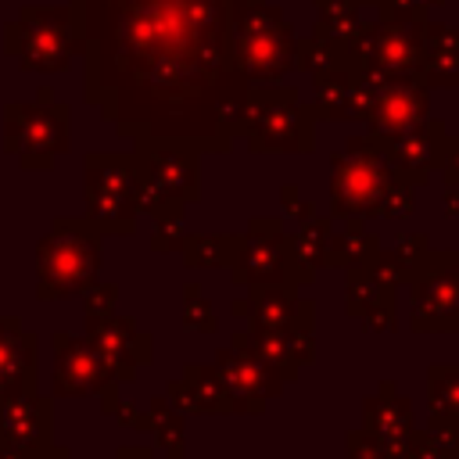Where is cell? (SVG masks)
Wrapping results in <instances>:
<instances>
[{
    "instance_id": "cell-24",
    "label": "cell",
    "mask_w": 459,
    "mask_h": 459,
    "mask_svg": "<svg viewBox=\"0 0 459 459\" xmlns=\"http://www.w3.org/2000/svg\"><path fill=\"white\" fill-rule=\"evenodd\" d=\"M251 348L283 377V384H294L301 373V355L294 348V337L287 333V326H251L247 330Z\"/></svg>"
},
{
    "instance_id": "cell-4",
    "label": "cell",
    "mask_w": 459,
    "mask_h": 459,
    "mask_svg": "<svg viewBox=\"0 0 459 459\" xmlns=\"http://www.w3.org/2000/svg\"><path fill=\"white\" fill-rule=\"evenodd\" d=\"M316 108L294 86H251L240 115V136L255 154H308L316 147Z\"/></svg>"
},
{
    "instance_id": "cell-9",
    "label": "cell",
    "mask_w": 459,
    "mask_h": 459,
    "mask_svg": "<svg viewBox=\"0 0 459 459\" xmlns=\"http://www.w3.org/2000/svg\"><path fill=\"white\" fill-rule=\"evenodd\" d=\"M212 366H215V373H219V380H222V387L230 394V409L233 412L255 416V412L265 409L269 398L283 394V387H287L283 377L251 348L247 330H237L233 341H230V348H219L215 351V362Z\"/></svg>"
},
{
    "instance_id": "cell-32",
    "label": "cell",
    "mask_w": 459,
    "mask_h": 459,
    "mask_svg": "<svg viewBox=\"0 0 459 459\" xmlns=\"http://www.w3.org/2000/svg\"><path fill=\"white\" fill-rule=\"evenodd\" d=\"M183 294H186V301H183V326L194 330V333H212L215 330V312H212L208 298L194 283H186Z\"/></svg>"
},
{
    "instance_id": "cell-35",
    "label": "cell",
    "mask_w": 459,
    "mask_h": 459,
    "mask_svg": "<svg viewBox=\"0 0 459 459\" xmlns=\"http://www.w3.org/2000/svg\"><path fill=\"white\" fill-rule=\"evenodd\" d=\"M348 459H394L391 452H384L369 434H362V430H351L348 437Z\"/></svg>"
},
{
    "instance_id": "cell-7",
    "label": "cell",
    "mask_w": 459,
    "mask_h": 459,
    "mask_svg": "<svg viewBox=\"0 0 459 459\" xmlns=\"http://www.w3.org/2000/svg\"><path fill=\"white\" fill-rule=\"evenodd\" d=\"M100 265V230L90 219L57 222L39 244V294L65 298L93 283Z\"/></svg>"
},
{
    "instance_id": "cell-34",
    "label": "cell",
    "mask_w": 459,
    "mask_h": 459,
    "mask_svg": "<svg viewBox=\"0 0 459 459\" xmlns=\"http://www.w3.org/2000/svg\"><path fill=\"white\" fill-rule=\"evenodd\" d=\"M183 230L179 219H154V233H151V247L154 251H169V247H183Z\"/></svg>"
},
{
    "instance_id": "cell-30",
    "label": "cell",
    "mask_w": 459,
    "mask_h": 459,
    "mask_svg": "<svg viewBox=\"0 0 459 459\" xmlns=\"http://www.w3.org/2000/svg\"><path fill=\"white\" fill-rule=\"evenodd\" d=\"M183 380L194 387V398H197V409H201V412H233V409H230V394H226V387H222L215 366H197V362H190V366L183 369Z\"/></svg>"
},
{
    "instance_id": "cell-13",
    "label": "cell",
    "mask_w": 459,
    "mask_h": 459,
    "mask_svg": "<svg viewBox=\"0 0 459 459\" xmlns=\"http://www.w3.org/2000/svg\"><path fill=\"white\" fill-rule=\"evenodd\" d=\"M377 140L387 151V158L394 161V169H402L420 186L434 169H441L448 133H445L441 118H423V122H416V126H409L402 133H387V136H377Z\"/></svg>"
},
{
    "instance_id": "cell-18",
    "label": "cell",
    "mask_w": 459,
    "mask_h": 459,
    "mask_svg": "<svg viewBox=\"0 0 459 459\" xmlns=\"http://www.w3.org/2000/svg\"><path fill=\"white\" fill-rule=\"evenodd\" d=\"M333 233L330 215H312L301 222L298 233H287V283L290 287H308L319 269H326V244Z\"/></svg>"
},
{
    "instance_id": "cell-19",
    "label": "cell",
    "mask_w": 459,
    "mask_h": 459,
    "mask_svg": "<svg viewBox=\"0 0 459 459\" xmlns=\"http://www.w3.org/2000/svg\"><path fill=\"white\" fill-rule=\"evenodd\" d=\"M420 79L430 90H459V29L448 22H423Z\"/></svg>"
},
{
    "instance_id": "cell-15",
    "label": "cell",
    "mask_w": 459,
    "mask_h": 459,
    "mask_svg": "<svg viewBox=\"0 0 459 459\" xmlns=\"http://www.w3.org/2000/svg\"><path fill=\"white\" fill-rule=\"evenodd\" d=\"M93 323V333H90V344L97 348V355L108 362L111 377L115 380H133V369L143 362H151V337L140 333L133 326V319H111V316H100V319H90Z\"/></svg>"
},
{
    "instance_id": "cell-22",
    "label": "cell",
    "mask_w": 459,
    "mask_h": 459,
    "mask_svg": "<svg viewBox=\"0 0 459 459\" xmlns=\"http://www.w3.org/2000/svg\"><path fill=\"white\" fill-rule=\"evenodd\" d=\"M380 255V237L377 233H366L362 219H344V230L341 233H330V244H326V269H369Z\"/></svg>"
},
{
    "instance_id": "cell-20",
    "label": "cell",
    "mask_w": 459,
    "mask_h": 459,
    "mask_svg": "<svg viewBox=\"0 0 459 459\" xmlns=\"http://www.w3.org/2000/svg\"><path fill=\"white\" fill-rule=\"evenodd\" d=\"M57 391L61 394H90V391H100L104 384H111V369L108 362L97 355L93 344H82V341H68L61 337L57 341Z\"/></svg>"
},
{
    "instance_id": "cell-31",
    "label": "cell",
    "mask_w": 459,
    "mask_h": 459,
    "mask_svg": "<svg viewBox=\"0 0 459 459\" xmlns=\"http://www.w3.org/2000/svg\"><path fill=\"white\" fill-rule=\"evenodd\" d=\"M154 430H158V441L165 445V452H169V459H183V416L179 412H169L165 409V402L158 398L154 405Z\"/></svg>"
},
{
    "instance_id": "cell-16",
    "label": "cell",
    "mask_w": 459,
    "mask_h": 459,
    "mask_svg": "<svg viewBox=\"0 0 459 459\" xmlns=\"http://www.w3.org/2000/svg\"><path fill=\"white\" fill-rule=\"evenodd\" d=\"M423 118H430V90L423 82H394V86L377 90L366 126L373 136H387V133H402Z\"/></svg>"
},
{
    "instance_id": "cell-12",
    "label": "cell",
    "mask_w": 459,
    "mask_h": 459,
    "mask_svg": "<svg viewBox=\"0 0 459 459\" xmlns=\"http://www.w3.org/2000/svg\"><path fill=\"white\" fill-rule=\"evenodd\" d=\"M409 326L416 333H459V265L409 287Z\"/></svg>"
},
{
    "instance_id": "cell-38",
    "label": "cell",
    "mask_w": 459,
    "mask_h": 459,
    "mask_svg": "<svg viewBox=\"0 0 459 459\" xmlns=\"http://www.w3.org/2000/svg\"><path fill=\"white\" fill-rule=\"evenodd\" d=\"M280 201H283L287 215H294L298 222H308V219L316 215V208H312L308 201H301V197H298V186H294V183H287V186L280 190Z\"/></svg>"
},
{
    "instance_id": "cell-3",
    "label": "cell",
    "mask_w": 459,
    "mask_h": 459,
    "mask_svg": "<svg viewBox=\"0 0 459 459\" xmlns=\"http://www.w3.org/2000/svg\"><path fill=\"white\" fill-rule=\"evenodd\" d=\"M298 36L283 7L269 0H233V50L251 86L283 82L298 68Z\"/></svg>"
},
{
    "instance_id": "cell-40",
    "label": "cell",
    "mask_w": 459,
    "mask_h": 459,
    "mask_svg": "<svg viewBox=\"0 0 459 459\" xmlns=\"http://www.w3.org/2000/svg\"><path fill=\"white\" fill-rule=\"evenodd\" d=\"M441 172H445V183H459V140H452V136H448V143H445Z\"/></svg>"
},
{
    "instance_id": "cell-28",
    "label": "cell",
    "mask_w": 459,
    "mask_h": 459,
    "mask_svg": "<svg viewBox=\"0 0 459 459\" xmlns=\"http://www.w3.org/2000/svg\"><path fill=\"white\" fill-rule=\"evenodd\" d=\"M427 405H430V420H445L459 427V366L427 369Z\"/></svg>"
},
{
    "instance_id": "cell-14",
    "label": "cell",
    "mask_w": 459,
    "mask_h": 459,
    "mask_svg": "<svg viewBox=\"0 0 459 459\" xmlns=\"http://www.w3.org/2000/svg\"><path fill=\"white\" fill-rule=\"evenodd\" d=\"M312 90H316L312 108H316L319 122H366L373 97H377V90L359 79L351 61L330 75L312 79Z\"/></svg>"
},
{
    "instance_id": "cell-26",
    "label": "cell",
    "mask_w": 459,
    "mask_h": 459,
    "mask_svg": "<svg viewBox=\"0 0 459 459\" xmlns=\"http://www.w3.org/2000/svg\"><path fill=\"white\" fill-rule=\"evenodd\" d=\"M394 290L398 287L384 283L373 269H351L348 273V283H344V301H348L344 308H348L351 319H362L369 308H377L384 301H394Z\"/></svg>"
},
{
    "instance_id": "cell-36",
    "label": "cell",
    "mask_w": 459,
    "mask_h": 459,
    "mask_svg": "<svg viewBox=\"0 0 459 459\" xmlns=\"http://www.w3.org/2000/svg\"><path fill=\"white\" fill-rule=\"evenodd\" d=\"M427 434H430V441H434L448 459L459 452V427H452V423H445V420H430Z\"/></svg>"
},
{
    "instance_id": "cell-6",
    "label": "cell",
    "mask_w": 459,
    "mask_h": 459,
    "mask_svg": "<svg viewBox=\"0 0 459 459\" xmlns=\"http://www.w3.org/2000/svg\"><path fill=\"white\" fill-rule=\"evenodd\" d=\"M201 151L186 143H140L133 154L140 212L154 219H179L190 201L201 197Z\"/></svg>"
},
{
    "instance_id": "cell-43",
    "label": "cell",
    "mask_w": 459,
    "mask_h": 459,
    "mask_svg": "<svg viewBox=\"0 0 459 459\" xmlns=\"http://www.w3.org/2000/svg\"><path fill=\"white\" fill-rule=\"evenodd\" d=\"M351 4H355V7H366V4H369V7H380V0H351Z\"/></svg>"
},
{
    "instance_id": "cell-11",
    "label": "cell",
    "mask_w": 459,
    "mask_h": 459,
    "mask_svg": "<svg viewBox=\"0 0 459 459\" xmlns=\"http://www.w3.org/2000/svg\"><path fill=\"white\" fill-rule=\"evenodd\" d=\"M237 287L251 283H287V230L280 219H251L244 230V247L230 265Z\"/></svg>"
},
{
    "instance_id": "cell-5",
    "label": "cell",
    "mask_w": 459,
    "mask_h": 459,
    "mask_svg": "<svg viewBox=\"0 0 459 459\" xmlns=\"http://www.w3.org/2000/svg\"><path fill=\"white\" fill-rule=\"evenodd\" d=\"M423 22H387L380 14L373 22H362L359 36L348 43V61L359 72V79L373 90L394 82H423Z\"/></svg>"
},
{
    "instance_id": "cell-42",
    "label": "cell",
    "mask_w": 459,
    "mask_h": 459,
    "mask_svg": "<svg viewBox=\"0 0 459 459\" xmlns=\"http://www.w3.org/2000/svg\"><path fill=\"white\" fill-rule=\"evenodd\" d=\"M118 459H151V452L147 448H126Z\"/></svg>"
},
{
    "instance_id": "cell-1",
    "label": "cell",
    "mask_w": 459,
    "mask_h": 459,
    "mask_svg": "<svg viewBox=\"0 0 459 459\" xmlns=\"http://www.w3.org/2000/svg\"><path fill=\"white\" fill-rule=\"evenodd\" d=\"M86 97L136 143L226 154L251 82L233 50V0H75Z\"/></svg>"
},
{
    "instance_id": "cell-25",
    "label": "cell",
    "mask_w": 459,
    "mask_h": 459,
    "mask_svg": "<svg viewBox=\"0 0 459 459\" xmlns=\"http://www.w3.org/2000/svg\"><path fill=\"white\" fill-rule=\"evenodd\" d=\"M244 247V233H208V237H186L183 258L190 269H230Z\"/></svg>"
},
{
    "instance_id": "cell-44",
    "label": "cell",
    "mask_w": 459,
    "mask_h": 459,
    "mask_svg": "<svg viewBox=\"0 0 459 459\" xmlns=\"http://www.w3.org/2000/svg\"><path fill=\"white\" fill-rule=\"evenodd\" d=\"M420 4H423V7H427V11H430V7H441V4H445V0H420Z\"/></svg>"
},
{
    "instance_id": "cell-27",
    "label": "cell",
    "mask_w": 459,
    "mask_h": 459,
    "mask_svg": "<svg viewBox=\"0 0 459 459\" xmlns=\"http://www.w3.org/2000/svg\"><path fill=\"white\" fill-rule=\"evenodd\" d=\"M316 4V29L312 36L323 39H337V43H351L362 29V14L351 0H312Z\"/></svg>"
},
{
    "instance_id": "cell-45",
    "label": "cell",
    "mask_w": 459,
    "mask_h": 459,
    "mask_svg": "<svg viewBox=\"0 0 459 459\" xmlns=\"http://www.w3.org/2000/svg\"><path fill=\"white\" fill-rule=\"evenodd\" d=\"M452 459H459V452H455V455H452Z\"/></svg>"
},
{
    "instance_id": "cell-10",
    "label": "cell",
    "mask_w": 459,
    "mask_h": 459,
    "mask_svg": "<svg viewBox=\"0 0 459 459\" xmlns=\"http://www.w3.org/2000/svg\"><path fill=\"white\" fill-rule=\"evenodd\" d=\"M72 47V11L65 7H25L18 25H11V50H18L29 68L57 72L68 65Z\"/></svg>"
},
{
    "instance_id": "cell-23",
    "label": "cell",
    "mask_w": 459,
    "mask_h": 459,
    "mask_svg": "<svg viewBox=\"0 0 459 459\" xmlns=\"http://www.w3.org/2000/svg\"><path fill=\"white\" fill-rule=\"evenodd\" d=\"M0 427L7 434L11 448H32V445H47V402H7L0 409Z\"/></svg>"
},
{
    "instance_id": "cell-39",
    "label": "cell",
    "mask_w": 459,
    "mask_h": 459,
    "mask_svg": "<svg viewBox=\"0 0 459 459\" xmlns=\"http://www.w3.org/2000/svg\"><path fill=\"white\" fill-rule=\"evenodd\" d=\"M169 398H172V405H176L179 412H201V409H197V398H194V387H190L186 380L169 384Z\"/></svg>"
},
{
    "instance_id": "cell-17",
    "label": "cell",
    "mask_w": 459,
    "mask_h": 459,
    "mask_svg": "<svg viewBox=\"0 0 459 459\" xmlns=\"http://www.w3.org/2000/svg\"><path fill=\"white\" fill-rule=\"evenodd\" d=\"M412 430H416V420H412L409 398L394 387V380H384L377 394L362 402V434H369L380 445H394Z\"/></svg>"
},
{
    "instance_id": "cell-2",
    "label": "cell",
    "mask_w": 459,
    "mask_h": 459,
    "mask_svg": "<svg viewBox=\"0 0 459 459\" xmlns=\"http://www.w3.org/2000/svg\"><path fill=\"white\" fill-rule=\"evenodd\" d=\"M405 179L409 176L394 169L377 136H351L330 161V219H380L387 194Z\"/></svg>"
},
{
    "instance_id": "cell-41",
    "label": "cell",
    "mask_w": 459,
    "mask_h": 459,
    "mask_svg": "<svg viewBox=\"0 0 459 459\" xmlns=\"http://www.w3.org/2000/svg\"><path fill=\"white\" fill-rule=\"evenodd\" d=\"M441 204H445V215L459 219V183H445V190H441Z\"/></svg>"
},
{
    "instance_id": "cell-29",
    "label": "cell",
    "mask_w": 459,
    "mask_h": 459,
    "mask_svg": "<svg viewBox=\"0 0 459 459\" xmlns=\"http://www.w3.org/2000/svg\"><path fill=\"white\" fill-rule=\"evenodd\" d=\"M294 57H298V68H305L312 79H319V75H330L348 65V43L308 36V39H298Z\"/></svg>"
},
{
    "instance_id": "cell-33",
    "label": "cell",
    "mask_w": 459,
    "mask_h": 459,
    "mask_svg": "<svg viewBox=\"0 0 459 459\" xmlns=\"http://www.w3.org/2000/svg\"><path fill=\"white\" fill-rule=\"evenodd\" d=\"M18 344H22L18 330H14V337L11 333L0 337V387H14L18 369H29V344L22 351H18Z\"/></svg>"
},
{
    "instance_id": "cell-37",
    "label": "cell",
    "mask_w": 459,
    "mask_h": 459,
    "mask_svg": "<svg viewBox=\"0 0 459 459\" xmlns=\"http://www.w3.org/2000/svg\"><path fill=\"white\" fill-rule=\"evenodd\" d=\"M366 330H377V333H387V330H394V323H398V312H394V301H384V305H377V308H369L362 319H359Z\"/></svg>"
},
{
    "instance_id": "cell-21",
    "label": "cell",
    "mask_w": 459,
    "mask_h": 459,
    "mask_svg": "<svg viewBox=\"0 0 459 459\" xmlns=\"http://www.w3.org/2000/svg\"><path fill=\"white\" fill-rule=\"evenodd\" d=\"M298 305H301V294L290 283H251L247 294L233 305V312L251 326H287Z\"/></svg>"
},
{
    "instance_id": "cell-8",
    "label": "cell",
    "mask_w": 459,
    "mask_h": 459,
    "mask_svg": "<svg viewBox=\"0 0 459 459\" xmlns=\"http://www.w3.org/2000/svg\"><path fill=\"white\" fill-rule=\"evenodd\" d=\"M86 204L90 222L104 233H133L140 197L133 176V154H90L86 161Z\"/></svg>"
}]
</instances>
